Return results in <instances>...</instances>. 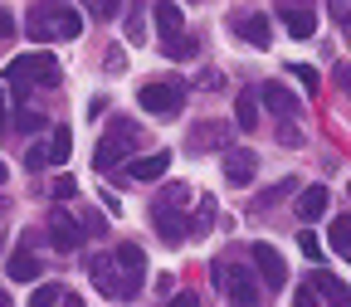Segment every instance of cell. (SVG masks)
Listing matches in <instances>:
<instances>
[{
    "instance_id": "4dcf8cb0",
    "label": "cell",
    "mask_w": 351,
    "mask_h": 307,
    "mask_svg": "<svg viewBox=\"0 0 351 307\" xmlns=\"http://www.w3.org/2000/svg\"><path fill=\"white\" fill-rule=\"evenodd\" d=\"M293 73H298V83L307 88V93H317V83H322V78H317V69H307V64H293Z\"/></svg>"
},
{
    "instance_id": "bcb514c9",
    "label": "cell",
    "mask_w": 351,
    "mask_h": 307,
    "mask_svg": "<svg viewBox=\"0 0 351 307\" xmlns=\"http://www.w3.org/2000/svg\"><path fill=\"white\" fill-rule=\"evenodd\" d=\"M5 302H10V297H5V293H0V307H5Z\"/></svg>"
},
{
    "instance_id": "d6986e66",
    "label": "cell",
    "mask_w": 351,
    "mask_h": 307,
    "mask_svg": "<svg viewBox=\"0 0 351 307\" xmlns=\"http://www.w3.org/2000/svg\"><path fill=\"white\" fill-rule=\"evenodd\" d=\"M225 137H230V127H225V122H200V127H195V137H191V151H210V147H219Z\"/></svg>"
},
{
    "instance_id": "60d3db41",
    "label": "cell",
    "mask_w": 351,
    "mask_h": 307,
    "mask_svg": "<svg viewBox=\"0 0 351 307\" xmlns=\"http://www.w3.org/2000/svg\"><path fill=\"white\" fill-rule=\"evenodd\" d=\"M5 34H15V20H10L5 10H0V39H5Z\"/></svg>"
},
{
    "instance_id": "ac0fdd59",
    "label": "cell",
    "mask_w": 351,
    "mask_h": 307,
    "mask_svg": "<svg viewBox=\"0 0 351 307\" xmlns=\"http://www.w3.org/2000/svg\"><path fill=\"white\" fill-rule=\"evenodd\" d=\"M73 151V137H69V127H54L49 132V142H44V166H64Z\"/></svg>"
},
{
    "instance_id": "9c48e42d",
    "label": "cell",
    "mask_w": 351,
    "mask_h": 307,
    "mask_svg": "<svg viewBox=\"0 0 351 307\" xmlns=\"http://www.w3.org/2000/svg\"><path fill=\"white\" fill-rule=\"evenodd\" d=\"M230 29H234L244 44H254V49H269V39H274L269 20L254 15V10H234V15H230Z\"/></svg>"
},
{
    "instance_id": "8fae6325",
    "label": "cell",
    "mask_w": 351,
    "mask_h": 307,
    "mask_svg": "<svg viewBox=\"0 0 351 307\" xmlns=\"http://www.w3.org/2000/svg\"><path fill=\"white\" fill-rule=\"evenodd\" d=\"M254 93L263 98V108H269L274 117H293L298 112V93L288 83H263V88H254Z\"/></svg>"
},
{
    "instance_id": "3957f363",
    "label": "cell",
    "mask_w": 351,
    "mask_h": 307,
    "mask_svg": "<svg viewBox=\"0 0 351 307\" xmlns=\"http://www.w3.org/2000/svg\"><path fill=\"white\" fill-rule=\"evenodd\" d=\"M186 200H191V191H186V186H166V191L156 195V205H152V225H156V234H161L166 244H181V239L191 234V225H186L181 214H176Z\"/></svg>"
},
{
    "instance_id": "9a60e30c",
    "label": "cell",
    "mask_w": 351,
    "mask_h": 307,
    "mask_svg": "<svg viewBox=\"0 0 351 307\" xmlns=\"http://www.w3.org/2000/svg\"><path fill=\"white\" fill-rule=\"evenodd\" d=\"M166 166H171V151H147L142 161L127 166V181H156V175H166Z\"/></svg>"
},
{
    "instance_id": "cb8c5ba5",
    "label": "cell",
    "mask_w": 351,
    "mask_h": 307,
    "mask_svg": "<svg viewBox=\"0 0 351 307\" xmlns=\"http://www.w3.org/2000/svg\"><path fill=\"white\" fill-rule=\"evenodd\" d=\"M127 44H147V20H142V0H127Z\"/></svg>"
},
{
    "instance_id": "f6af8a7d",
    "label": "cell",
    "mask_w": 351,
    "mask_h": 307,
    "mask_svg": "<svg viewBox=\"0 0 351 307\" xmlns=\"http://www.w3.org/2000/svg\"><path fill=\"white\" fill-rule=\"evenodd\" d=\"M283 5H313V0H283Z\"/></svg>"
},
{
    "instance_id": "ffe728a7",
    "label": "cell",
    "mask_w": 351,
    "mask_h": 307,
    "mask_svg": "<svg viewBox=\"0 0 351 307\" xmlns=\"http://www.w3.org/2000/svg\"><path fill=\"white\" fill-rule=\"evenodd\" d=\"M29 302H34V307H54V302H69V307H78L83 297H78V293H69L64 283H44V288H39Z\"/></svg>"
},
{
    "instance_id": "7bdbcfd3",
    "label": "cell",
    "mask_w": 351,
    "mask_h": 307,
    "mask_svg": "<svg viewBox=\"0 0 351 307\" xmlns=\"http://www.w3.org/2000/svg\"><path fill=\"white\" fill-rule=\"evenodd\" d=\"M0 132H10V117H5V93H0Z\"/></svg>"
},
{
    "instance_id": "52a82bcc",
    "label": "cell",
    "mask_w": 351,
    "mask_h": 307,
    "mask_svg": "<svg viewBox=\"0 0 351 307\" xmlns=\"http://www.w3.org/2000/svg\"><path fill=\"white\" fill-rule=\"evenodd\" d=\"M137 103H142V112H152V117H176V112H181V103H186V88H181V83H142Z\"/></svg>"
},
{
    "instance_id": "44dd1931",
    "label": "cell",
    "mask_w": 351,
    "mask_h": 307,
    "mask_svg": "<svg viewBox=\"0 0 351 307\" xmlns=\"http://www.w3.org/2000/svg\"><path fill=\"white\" fill-rule=\"evenodd\" d=\"M234 122H239L244 132H254V127H258V93H254V88L234 98Z\"/></svg>"
},
{
    "instance_id": "e0dca14e",
    "label": "cell",
    "mask_w": 351,
    "mask_h": 307,
    "mask_svg": "<svg viewBox=\"0 0 351 307\" xmlns=\"http://www.w3.org/2000/svg\"><path fill=\"white\" fill-rule=\"evenodd\" d=\"M322 214H327V186H307L302 200H298V219L313 225V219H322Z\"/></svg>"
},
{
    "instance_id": "8992f818",
    "label": "cell",
    "mask_w": 351,
    "mask_h": 307,
    "mask_svg": "<svg viewBox=\"0 0 351 307\" xmlns=\"http://www.w3.org/2000/svg\"><path fill=\"white\" fill-rule=\"evenodd\" d=\"M112 269H117V283H122V302L142 293V278H147V254L137 244H122L112 254Z\"/></svg>"
},
{
    "instance_id": "ba28073f",
    "label": "cell",
    "mask_w": 351,
    "mask_h": 307,
    "mask_svg": "<svg viewBox=\"0 0 351 307\" xmlns=\"http://www.w3.org/2000/svg\"><path fill=\"white\" fill-rule=\"evenodd\" d=\"M249 254H254V269L263 273V288H269V293H278V288L288 283V263H283V254H278L274 244H254Z\"/></svg>"
},
{
    "instance_id": "6da1fadb",
    "label": "cell",
    "mask_w": 351,
    "mask_h": 307,
    "mask_svg": "<svg viewBox=\"0 0 351 307\" xmlns=\"http://www.w3.org/2000/svg\"><path fill=\"white\" fill-rule=\"evenodd\" d=\"M25 34L29 39H78L83 34V15L73 5H64V0H54V5H39L25 15Z\"/></svg>"
},
{
    "instance_id": "4fadbf2b",
    "label": "cell",
    "mask_w": 351,
    "mask_h": 307,
    "mask_svg": "<svg viewBox=\"0 0 351 307\" xmlns=\"http://www.w3.org/2000/svg\"><path fill=\"white\" fill-rule=\"evenodd\" d=\"M278 15H283V25H288L293 39H313V34H317V15H313V5H283V0H278Z\"/></svg>"
},
{
    "instance_id": "7a4b0ae2",
    "label": "cell",
    "mask_w": 351,
    "mask_h": 307,
    "mask_svg": "<svg viewBox=\"0 0 351 307\" xmlns=\"http://www.w3.org/2000/svg\"><path fill=\"white\" fill-rule=\"evenodd\" d=\"M59 78H64V69H59V59L54 54H25V59H15L10 69H5V83L20 93V103L29 98V88H59Z\"/></svg>"
},
{
    "instance_id": "b9f144b4",
    "label": "cell",
    "mask_w": 351,
    "mask_h": 307,
    "mask_svg": "<svg viewBox=\"0 0 351 307\" xmlns=\"http://www.w3.org/2000/svg\"><path fill=\"white\" fill-rule=\"evenodd\" d=\"M337 83H341V88H346V98H351V64H346V69H341V73H337Z\"/></svg>"
},
{
    "instance_id": "83f0119b",
    "label": "cell",
    "mask_w": 351,
    "mask_h": 307,
    "mask_svg": "<svg viewBox=\"0 0 351 307\" xmlns=\"http://www.w3.org/2000/svg\"><path fill=\"white\" fill-rule=\"evenodd\" d=\"M83 5H88V15H93V20H112L122 0H83Z\"/></svg>"
},
{
    "instance_id": "484cf974",
    "label": "cell",
    "mask_w": 351,
    "mask_h": 307,
    "mask_svg": "<svg viewBox=\"0 0 351 307\" xmlns=\"http://www.w3.org/2000/svg\"><path fill=\"white\" fill-rule=\"evenodd\" d=\"M195 49H200V44L191 34H166V59H191Z\"/></svg>"
},
{
    "instance_id": "f1b7e54d",
    "label": "cell",
    "mask_w": 351,
    "mask_h": 307,
    "mask_svg": "<svg viewBox=\"0 0 351 307\" xmlns=\"http://www.w3.org/2000/svg\"><path fill=\"white\" fill-rule=\"evenodd\" d=\"M327 15H332L341 29H351V0H327Z\"/></svg>"
},
{
    "instance_id": "f35d334b",
    "label": "cell",
    "mask_w": 351,
    "mask_h": 307,
    "mask_svg": "<svg viewBox=\"0 0 351 307\" xmlns=\"http://www.w3.org/2000/svg\"><path fill=\"white\" fill-rule=\"evenodd\" d=\"M108 69H112V73H122V69H127V59H122V49H108Z\"/></svg>"
},
{
    "instance_id": "8d00e7d4",
    "label": "cell",
    "mask_w": 351,
    "mask_h": 307,
    "mask_svg": "<svg viewBox=\"0 0 351 307\" xmlns=\"http://www.w3.org/2000/svg\"><path fill=\"white\" fill-rule=\"evenodd\" d=\"M313 302H317L313 288H298V293H293V307H313Z\"/></svg>"
},
{
    "instance_id": "836d02e7",
    "label": "cell",
    "mask_w": 351,
    "mask_h": 307,
    "mask_svg": "<svg viewBox=\"0 0 351 307\" xmlns=\"http://www.w3.org/2000/svg\"><path fill=\"white\" fill-rule=\"evenodd\" d=\"M210 225H215V200H200V219H195L191 230L200 234V230H210Z\"/></svg>"
},
{
    "instance_id": "7402d4cb",
    "label": "cell",
    "mask_w": 351,
    "mask_h": 307,
    "mask_svg": "<svg viewBox=\"0 0 351 307\" xmlns=\"http://www.w3.org/2000/svg\"><path fill=\"white\" fill-rule=\"evenodd\" d=\"M152 15H156L161 34H181V5H176V0H156Z\"/></svg>"
},
{
    "instance_id": "ee69618b",
    "label": "cell",
    "mask_w": 351,
    "mask_h": 307,
    "mask_svg": "<svg viewBox=\"0 0 351 307\" xmlns=\"http://www.w3.org/2000/svg\"><path fill=\"white\" fill-rule=\"evenodd\" d=\"M5 181H10V166H5V161H0V186H5Z\"/></svg>"
},
{
    "instance_id": "d6a6232c",
    "label": "cell",
    "mask_w": 351,
    "mask_h": 307,
    "mask_svg": "<svg viewBox=\"0 0 351 307\" xmlns=\"http://www.w3.org/2000/svg\"><path fill=\"white\" fill-rule=\"evenodd\" d=\"M278 142H283V147H302V132H298L288 117H283V127H278Z\"/></svg>"
},
{
    "instance_id": "2e32d148",
    "label": "cell",
    "mask_w": 351,
    "mask_h": 307,
    "mask_svg": "<svg viewBox=\"0 0 351 307\" xmlns=\"http://www.w3.org/2000/svg\"><path fill=\"white\" fill-rule=\"evenodd\" d=\"M317 293V302H337V307H351V288L341 283V278H332V273H317L313 283H307Z\"/></svg>"
},
{
    "instance_id": "74e56055",
    "label": "cell",
    "mask_w": 351,
    "mask_h": 307,
    "mask_svg": "<svg viewBox=\"0 0 351 307\" xmlns=\"http://www.w3.org/2000/svg\"><path fill=\"white\" fill-rule=\"evenodd\" d=\"M73 191H78V186H73V181H69V175H59V181H54V195H59V200H69V195H73Z\"/></svg>"
},
{
    "instance_id": "d4e9b609",
    "label": "cell",
    "mask_w": 351,
    "mask_h": 307,
    "mask_svg": "<svg viewBox=\"0 0 351 307\" xmlns=\"http://www.w3.org/2000/svg\"><path fill=\"white\" fill-rule=\"evenodd\" d=\"M327 244H332L337 254H346V249H351V214H337V219H332V230H327Z\"/></svg>"
},
{
    "instance_id": "5b68a950",
    "label": "cell",
    "mask_w": 351,
    "mask_h": 307,
    "mask_svg": "<svg viewBox=\"0 0 351 307\" xmlns=\"http://www.w3.org/2000/svg\"><path fill=\"white\" fill-rule=\"evenodd\" d=\"M137 142H142V137H137V122L117 117V122H112V137H103L98 151H93V166H98V171H112V166H117L132 147H137Z\"/></svg>"
},
{
    "instance_id": "e575fe53",
    "label": "cell",
    "mask_w": 351,
    "mask_h": 307,
    "mask_svg": "<svg viewBox=\"0 0 351 307\" xmlns=\"http://www.w3.org/2000/svg\"><path fill=\"white\" fill-rule=\"evenodd\" d=\"M103 230H108L103 214H83V239H88V234H103Z\"/></svg>"
},
{
    "instance_id": "4316f807",
    "label": "cell",
    "mask_w": 351,
    "mask_h": 307,
    "mask_svg": "<svg viewBox=\"0 0 351 307\" xmlns=\"http://www.w3.org/2000/svg\"><path fill=\"white\" fill-rule=\"evenodd\" d=\"M293 186H298V175H288V181H278V186H269V191H263V195H258V205H254V210H269V205H278V200H283V195H288Z\"/></svg>"
},
{
    "instance_id": "7c38bea8",
    "label": "cell",
    "mask_w": 351,
    "mask_h": 307,
    "mask_svg": "<svg viewBox=\"0 0 351 307\" xmlns=\"http://www.w3.org/2000/svg\"><path fill=\"white\" fill-rule=\"evenodd\" d=\"M254 171H258V156H254L249 147H230V151H225V175H230V186H249Z\"/></svg>"
},
{
    "instance_id": "5bb4252c",
    "label": "cell",
    "mask_w": 351,
    "mask_h": 307,
    "mask_svg": "<svg viewBox=\"0 0 351 307\" xmlns=\"http://www.w3.org/2000/svg\"><path fill=\"white\" fill-rule=\"evenodd\" d=\"M88 278H93V288H98L103 297H117V302H122V283H117L112 258H93V263H88Z\"/></svg>"
},
{
    "instance_id": "7dc6e473",
    "label": "cell",
    "mask_w": 351,
    "mask_h": 307,
    "mask_svg": "<svg viewBox=\"0 0 351 307\" xmlns=\"http://www.w3.org/2000/svg\"><path fill=\"white\" fill-rule=\"evenodd\" d=\"M346 254H351V249H346Z\"/></svg>"
},
{
    "instance_id": "30bf717a",
    "label": "cell",
    "mask_w": 351,
    "mask_h": 307,
    "mask_svg": "<svg viewBox=\"0 0 351 307\" xmlns=\"http://www.w3.org/2000/svg\"><path fill=\"white\" fill-rule=\"evenodd\" d=\"M49 244H54V249H64V254H73V249L83 244V225H78L73 214H64V210H59V214H49Z\"/></svg>"
},
{
    "instance_id": "277c9868",
    "label": "cell",
    "mask_w": 351,
    "mask_h": 307,
    "mask_svg": "<svg viewBox=\"0 0 351 307\" xmlns=\"http://www.w3.org/2000/svg\"><path fill=\"white\" fill-rule=\"evenodd\" d=\"M210 278H215V288L219 293H225L230 302H263V288H258V278L254 273H244L239 269V263H215V269H210Z\"/></svg>"
},
{
    "instance_id": "f546056e",
    "label": "cell",
    "mask_w": 351,
    "mask_h": 307,
    "mask_svg": "<svg viewBox=\"0 0 351 307\" xmlns=\"http://www.w3.org/2000/svg\"><path fill=\"white\" fill-rule=\"evenodd\" d=\"M15 132L25 137V132H44V112H20L15 117Z\"/></svg>"
},
{
    "instance_id": "ab89813d",
    "label": "cell",
    "mask_w": 351,
    "mask_h": 307,
    "mask_svg": "<svg viewBox=\"0 0 351 307\" xmlns=\"http://www.w3.org/2000/svg\"><path fill=\"white\" fill-rule=\"evenodd\" d=\"M25 166H29V171H39V166H44V147H29V156H25Z\"/></svg>"
},
{
    "instance_id": "1f68e13d",
    "label": "cell",
    "mask_w": 351,
    "mask_h": 307,
    "mask_svg": "<svg viewBox=\"0 0 351 307\" xmlns=\"http://www.w3.org/2000/svg\"><path fill=\"white\" fill-rule=\"evenodd\" d=\"M298 249H302L307 258H322V239H317V234H307V230L298 234Z\"/></svg>"
},
{
    "instance_id": "d590c367",
    "label": "cell",
    "mask_w": 351,
    "mask_h": 307,
    "mask_svg": "<svg viewBox=\"0 0 351 307\" xmlns=\"http://www.w3.org/2000/svg\"><path fill=\"white\" fill-rule=\"evenodd\" d=\"M200 88H205V93H215V88H225V73H215V69H205V73H200Z\"/></svg>"
},
{
    "instance_id": "603a6c76",
    "label": "cell",
    "mask_w": 351,
    "mask_h": 307,
    "mask_svg": "<svg viewBox=\"0 0 351 307\" xmlns=\"http://www.w3.org/2000/svg\"><path fill=\"white\" fill-rule=\"evenodd\" d=\"M39 269H44V263H39L34 254H25V249L10 258V278H15V283H34V278H39Z\"/></svg>"
}]
</instances>
